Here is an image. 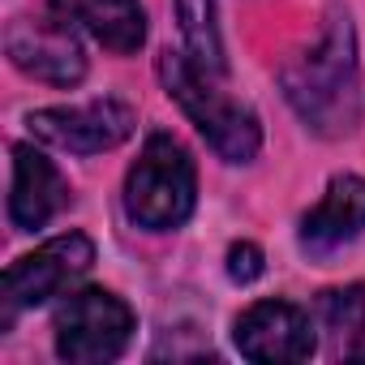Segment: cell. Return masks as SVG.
Returning a JSON list of instances; mask_svg holds the SVG:
<instances>
[{
	"mask_svg": "<svg viewBox=\"0 0 365 365\" xmlns=\"http://www.w3.org/2000/svg\"><path fill=\"white\" fill-rule=\"evenodd\" d=\"M284 99L318 138H344L361 120V69H356V35L344 9H331L297 56L279 69Z\"/></svg>",
	"mask_w": 365,
	"mask_h": 365,
	"instance_id": "6da1fadb",
	"label": "cell"
},
{
	"mask_svg": "<svg viewBox=\"0 0 365 365\" xmlns=\"http://www.w3.org/2000/svg\"><path fill=\"white\" fill-rule=\"evenodd\" d=\"M159 78L168 86V95L180 103V112H185L198 133L207 138V146L228 159V163H250L262 146V129H258V116L228 99L224 91H215L211 73H202L190 56H180V52H163L159 56Z\"/></svg>",
	"mask_w": 365,
	"mask_h": 365,
	"instance_id": "7a4b0ae2",
	"label": "cell"
},
{
	"mask_svg": "<svg viewBox=\"0 0 365 365\" xmlns=\"http://www.w3.org/2000/svg\"><path fill=\"white\" fill-rule=\"evenodd\" d=\"M194 198H198V172H194L190 150L172 133H150L125 176L129 220L146 232H168L190 220Z\"/></svg>",
	"mask_w": 365,
	"mask_h": 365,
	"instance_id": "3957f363",
	"label": "cell"
},
{
	"mask_svg": "<svg viewBox=\"0 0 365 365\" xmlns=\"http://www.w3.org/2000/svg\"><path fill=\"white\" fill-rule=\"evenodd\" d=\"M56 352L73 365H103L116 361L133 339V309L108 288H82L61 301L56 309Z\"/></svg>",
	"mask_w": 365,
	"mask_h": 365,
	"instance_id": "277c9868",
	"label": "cell"
},
{
	"mask_svg": "<svg viewBox=\"0 0 365 365\" xmlns=\"http://www.w3.org/2000/svg\"><path fill=\"white\" fill-rule=\"evenodd\" d=\"M91 262H95V245L82 232H61L48 245H39L35 254L18 258L5 271V292H0L5 314H0V322L9 327L22 309H35L52 297H61L73 279H82L91 271Z\"/></svg>",
	"mask_w": 365,
	"mask_h": 365,
	"instance_id": "5b68a950",
	"label": "cell"
},
{
	"mask_svg": "<svg viewBox=\"0 0 365 365\" xmlns=\"http://www.w3.org/2000/svg\"><path fill=\"white\" fill-rule=\"evenodd\" d=\"M138 116L120 99H91L78 108H39L31 112V133L48 146H61L69 155H99L120 146L133 133Z\"/></svg>",
	"mask_w": 365,
	"mask_h": 365,
	"instance_id": "8992f818",
	"label": "cell"
},
{
	"mask_svg": "<svg viewBox=\"0 0 365 365\" xmlns=\"http://www.w3.org/2000/svg\"><path fill=\"white\" fill-rule=\"evenodd\" d=\"M232 339H237L241 356H250V361L292 365V361H309V352H314V322L292 301H258V305H250L237 318Z\"/></svg>",
	"mask_w": 365,
	"mask_h": 365,
	"instance_id": "52a82bcc",
	"label": "cell"
},
{
	"mask_svg": "<svg viewBox=\"0 0 365 365\" xmlns=\"http://www.w3.org/2000/svg\"><path fill=\"white\" fill-rule=\"evenodd\" d=\"M5 48L22 73L39 78L48 86H78L86 78V56H82V43L69 22L18 18L5 35Z\"/></svg>",
	"mask_w": 365,
	"mask_h": 365,
	"instance_id": "ba28073f",
	"label": "cell"
},
{
	"mask_svg": "<svg viewBox=\"0 0 365 365\" xmlns=\"http://www.w3.org/2000/svg\"><path fill=\"white\" fill-rule=\"evenodd\" d=\"M365 228V180L344 172L335 176L322 202L301 220V250L314 258H327L344 245H352Z\"/></svg>",
	"mask_w": 365,
	"mask_h": 365,
	"instance_id": "9c48e42d",
	"label": "cell"
},
{
	"mask_svg": "<svg viewBox=\"0 0 365 365\" xmlns=\"http://www.w3.org/2000/svg\"><path fill=\"white\" fill-rule=\"evenodd\" d=\"M65 202H69V190H65L56 163L35 146H14V185H9V220H14V228L35 232Z\"/></svg>",
	"mask_w": 365,
	"mask_h": 365,
	"instance_id": "30bf717a",
	"label": "cell"
},
{
	"mask_svg": "<svg viewBox=\"0 0 365 365\" xmlns=\"http://www.w3.org/2000/svg\"><path fill=\"white\" fill-rule=\"evenodd\" d=\"M52 18L86 31L116 56H129L146 43V9L138 0H52Z\"/></svg>",
	"mask_w": 365,
	"mask_h": 365,
	"instance_id": "8fae6325",
	"label": "cell"
},
{
	"mask_svg": "<svg viewBox=\"0 0 365 365\" xmlns=\"http://www.w3.org/2000/svg\"><path fill=\"white\" fill-rule=\"evenodd\" d=\"M318 322L331 335L339 356H361L365 352V288H331L318 297Z\"/></svg>",
	"mask_w": 365,
	"mask_h": 365,
	"instance_id": "7c38bea8",
	"label": "cell"
},
{
	"mask_svg": "<svg viewBox=\"0 0 365 365\" xmlns=\"http://www.w3.org/2000/svg\"><path fill=\"white\" fill-rule=\"evenodd\" d=\"M176 18H180V35H185V56L202 73L224 78L228 61H224V39L215 22V0H176Z\"/></svg>",
	"mask_w": 365,
	"mask_h": 365,
	"instance_id": "4fadbf2b",
	"label": "cell"
},
{
	"mask_svg": "<svg viewBox=\"0 0 365 365\" xmlns=\"http://www.w3.org/2000/svg\"><path fill=\"white\" fill-rule=\"evenodd\" d=\"M228 275H232L237 284H254V279L262 275V250H258L254 241H237V245L228 250Z\"/></svg>",
	"mask_w": 365,
	"mask_h": 365,
	"instance_id": "5bb4252c",
	"label": "cell"
}]
</instances>
